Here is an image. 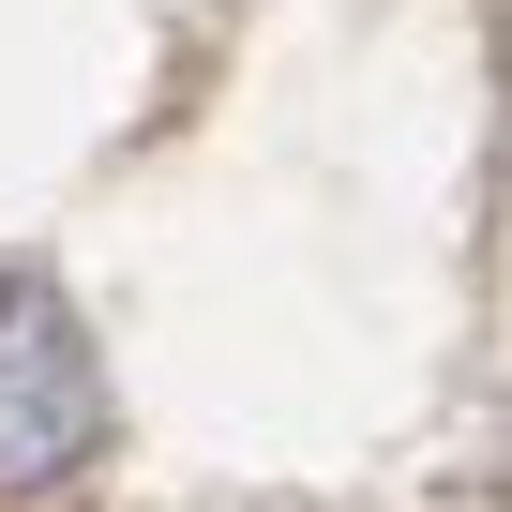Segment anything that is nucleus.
Wrapping results in <instances>:
<instances>
[{
  "mask_svg": "<svg viewBox=\"0 0 512 512\" xmlns=\"http://www.w3.org/2000/svg\"><path fill=\"white\" fill-rule=\"evenodd\" d=\"M106 422H121V392H106L91 317L46 272H0V512H46L61 482H91Z\"/></svg>",
  "mask_w": 512,
  "mask_h": 512,
  "instance_id": "nucleus-1",
  "label": "nucleus"
}]
</instances>
